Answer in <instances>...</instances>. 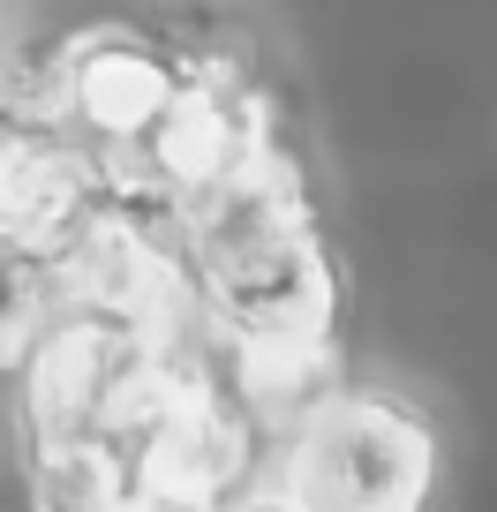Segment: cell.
Segmentation results:
<instances>
[{
    "mask_svg": "<svg viewBox=\"0 0 497 512\" xmlns=\"http://www.w3.org/2000/svg\"><path fill=\"white\" fill-rule=\"evenodd\" d=\"M196 249H204V287L219 294L241 339L332 332L339 272L317 234V204L279 144L234 166L226 181L196 189Z\"/></svg>",
    "mask_w": 497,
    "mask_h": 512,
    "instance_id": "1",
    "label": "cell"
},
{
    "mask_svg": "<svg viewBox=\"0 0 497 512\" xmlns=\"http://www.w3.org/2000/svg\"><path fill=\"white\" fill-rule=\"evenodd\" d=\"M437 467L445 437L430 407L392 384H354L294 422L272 490L302 512H430Z\"/></svg>",
    "mask_w": 497,
    "mask_h": 512,
    "instance_id": "2",
    "label": "cell"
},
{
    "mask_svg": "<svg viewBox=\"0 0 497 512\" xmlns=\"http://www.w3.org/2000/svg\"><path fill=\"white\" fill-rule=\"evenodd\" d=\"M196 68L136 31H91L61 61V113L98 144H151Z\"/></svg>",
    "mask_w": 497,
    "mask_h": 512,
    "instance_id": "3",
    "label": "cell"
},
{
    "mask_svg": "<svg viewBox=\"0 0 497 512\" xmlns=\"http://www.w3.org/2000/svg\"><path fill=\"white\" fill-rule=\"evenodd\" d=\"M249 362H241V384H249V407L264 422H302L317 400L339 392V347L332 332H257L241 339Z\"/></svg>",
    "mask_w": 497,
    "mask_h": 512,
    "instance_id": "4",
    "label": "cell"
},
{
    "mask_svg": "<svg viewBox=\"0 0 497 512\" xmlns=\"http://www.w3.org/2000/svg\"><path fill=\"white\" fill-rule=\"evenodd\" d=\"M38 317H46V279L31 272V256L0 241V369L23 362V347L38 339Z\"/></svg>",
    "mask_w": 497,
    "mask_h": 512,
    "instance_id": "5",
    "label": "cell"
},
{
    "mask_svg": "<svg viewBox=\"0 0 497 512\" xmlns=\"http://www.w3.org/2000/svg\"><path fill=\"white\" fill-rule=\"evenodd\" d=\"M234 512H302V505H287V497L272 490V497H249V505H234Z\"/></svg>",
    "mask_w": 497,
    "mask_h": 512,
    "instance_id": "6",
    "label": "cell"
},
{
    "mask_svg": "<svg viewBox=\"0 0 497 512\" xmlns=\"http://www.w3.org/2000/svg\"><path fill=\"white\" fill-rule=\"evenodd\" d=\"M0 23H8V0H0Z\"/></svg>",
    "mask_w": 497,
    "mask_h": 512,
    "instance_id": "7",
    "label": "cell"
}]
</instances>
